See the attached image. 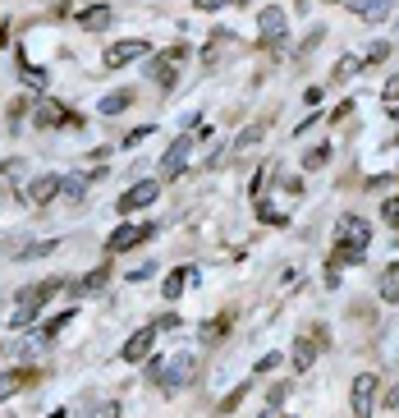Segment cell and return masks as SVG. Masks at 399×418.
<instances>
[{"label": "cell", "mask_w": 399, "mask_h": 418, "mask_svg": "<svg viewBox=\"0 0 399 418\" xmlns=\"http://www.w3.org/2000/svg\"><path fill=\"white\" fill-rule=\"evenodd\" d=\"M367 239H372V226L363 216H339L335 221V253H330V267H354V262H367Z\"/></svg>", "instance_id": "obj_1"}, {"label": "cell", "mask_w": 399, "mask_h": 418, "mask_svg": "<svg viewBox=\"0 0 399 418\" xmlns=\"http://www.w3.org/2000/svg\"><path fill=\"white\" fill-rule=\"evenodd\" d=\"M198 354H189V349H179V354H170V358H152L147 363V377L161 386L165 395H179L184 386H193L198 382Z\"/></svg>", "instance_id": "obj_2"}, {"label": "cell", "mask_w": 399, "mask_h": 418, "mask_svg": "<svg viewBox=\"0 0 399 418\" xmlns=\"http://www.w3.org/2000/svg\"><path fill=\"white\" fill-rule=\"evenodd\" d=\"M64 290V280H42V285H28V290H18V308H14V331H23V326H33L37 322V313H42L46 304H51L55 295Z\"/></svg>", "instance_id": "obj_3"}, {"label": "cell", "mask_w": 399, "mask_h": 418, "mask_svg": "<svg viewBox=\"0 0 399 418\" xmlns=\"http://www.w3.org/2000/svg\"><path fill=\"white\" fill-rule=\"evenodd\" d=\"M189 60V46H170V51H157V55H147V74H152V83L157 87H165L170 92L174 83H179V65Z\"/></svg>", "instance_id": "obj_4"}, {"label": "cell", "mask_w": 399, "mask_h": 418, "mask_svg": "<svg viewBox=\"0 0 399 418\" xmlns=\"http://www.w3.org/2000/svg\"><path fill=\"white\" fill-rule=\"evenodd\" d=\"M376 391H381V377L376 373H358L354 386H349V400H354V418H372Z\"/></svg>", "instance_id": "obj_5"}, {"label": "cell", "mask_w": 399, "mask_h": 418, "mask_svg": "<svg viewBox=\"0 0 399 418\" xmlns=\"http://www.w3.org/2000/svg\"><path fill=\"white\" fill-rule=\"evenodd\" d=\"M33 124L37 129H60V124H74V129H79L83 120L60 101H33Z\"/></svg>", "instance_id": "obj_6"}, {"label": "cell", "mask_w": 399, "mask_h": 418, "mask_svg": "<svg viewBox=\"0 0 399 418\" xmlns=\"http://www.w3.org/2000/svg\"><path fill=\"white\" fill-rule=\"evenodd\" d=\"M285 33H289L285 9H280V5H266V9L257 14V37H262V46H280V42H285Z\"/></svg>", "instance_id": "obj_7"}, {"label": "cell", "mask_w": 399, "mask_h": 418, "mask_svg": "<svg viewBox=\"0 0 399 418\" xmlns=\"http://www.w3.org/2000/svg\"><path fill=\"white\" fill-rule=\"evenodd\" d=\"M157 322H147V326H138V331H133L129 340H124V349H120V358L124 363H147L152 358V345H157Z\"/></svg>", "instance_id": "obj_8"}, {"label": "cell", "mask_w": 399, "mask_h": 418, "mask_svg": "<svg viewBox=\"0 0 399 418\" xmlns=\"http://www.w3.org/2000/svg\"><path fill=\"white\" fill-rule=\"evenodd\" d=\"M152 239V226H138V221H124V226L111 230V239H106V248L111 253H124V248H138Z\"/></svg>", "instance_id": "obj_9"}, {"label": "cell", "mask_w": 399, "mask_h": 418, "mask_svg": "<svg viewBox=\"0 0 399 418\" xmlns=\"http://www.w3.org/2000/svg\"><path fill=\"white\" fill-rule=\"evenodd\" d=\"M152 55V46L147 42H138V37H129V42H115V46H106V65L111 70H124V65H133V60H147Z\"/></svg>", "instance_id": "obj_10"}, {"label": "cell", "mask_w": 399, "mask_h": 418, "mask_svg": "<svg viewBox=\"0 0 399 418\" xmlns=\"http://www.w3.org/2000/svg\"><path fill=\"white\" fill-rule=\"evenodd\" d=\"M157 193H161V180H138L129 193H120V202H115V207H120V211H142V207H152V202H157Z\"/></svg>", "instance_id": "obj_11"}, {"label": "cell", "mask_w": 399, "mask_h": 418, "mask_svg": "<svg viewBox=\"0 0 399 418\" xmlns=\"http://www.w3.org/2000/svg\"><path fill=\"white\" fill-rule=\"evenodd\" d=\"M23 198L33 202L37 211H42V207H51V202L60 198V175H37V180L23 189Z\"/></svg>", "instance_id": "obj_12"}, {"label": "cell", "mask_w": 399, "mask_h": 418, "mask_svg": "<svg viewBox=\"0 0 399 418\" xmlns=\"http://www.w3.org/2000/svg\"><path fill=\"white\" fill-rule=\"evenodd\" d=\"M189 152H193V138H189V133H179V138L170 143V152L161 157V175H165V180H174V175L189 166Z\"/></svg>", "instance_id": "obj_13"}, {"label": "cell", "mask_w": 399, "mask_h": 418, "mask_svg": "<svg viewBox=\"0 0 399 418\" xmlns=\"http://www.w3.org/2000/svg\"><path fill=\"white\" fill-rule=\"evenodd\" d=\"M74 23L87 28V33H101V28L115 23V9H111V5H87V9H79V14H74Z\"/></svg>", "instance_id": "obj_14"}, {"label": "cell", "mask_w": 399, "mask_h": 418, "mask_svg": "<svg viewBox=\"0 0 399 418\" xmlns=\"http://www.w3.org/2000/svg\"><path fill=\"white\" fill-rule=\"evenodd\" d=\"M193 285H198V267H174L170 276H165L161 295H165V299H179L184 290H193Z\"/></svg>", "instance_id": "obj_15"}, {"label": "cell", "mask_w": 399, "mask_h": 418, "mask_svg": "<svg viewBox=\"0 0 399 418\" xmlns=\"http://www.w3.org/2000/svg\"><path fill=\"white\" fill-rule=\"evenodd\" d=\"M289 363H294V373H308L317 363V336H298L294 349H289Z\"/></svg>", "instance_id": "obj_16"}, {"label": "cell", "mask_w": 399, "mask_h": 418, "mask_svg": "<svg viewBox=\"0 0 399 418\" xmlns=\"http://www.w3.org/2000/svg\"><path fill=\"white\" fill-rule=\"evenodd\" d=\"M349 9H354L363 23H381V18L395 9V0H349Z\"/></svg>", "instance_id": "obj_17"}, {"label": "cell", "mask_w": 399, "mask_h": 418, "mask_svg": "<svg viewBox=\"0 0 399 418\" xmlns=\"http://www.w3.org/2000/svg\"><path fill=\"white\" fill-rule=\"evenodd\" d=\"M230 322H235L230 313H220V317H207V322H202V331H198V340H202V345H220V340L230 336Z\"/></svg>", "instance_id": "obj_18"}, {"label": "cell", "mask_w": 399, "mask_h": 418, "mask_svg": "<svg viewBox=\"0 0 399 418\" xmlns=\"http://www.w3.org/2000/svg\"><path fill=\"white\" fill-rule=\"evenodd\" d=\"M33 377H37L33 368H9V373H0V400H9L14 391H23Z\"/></svg>", "instance_id": "obj_19"}, {"label": "cell", "mask_w": 399, "mask_h": 418, "mask_svg": "<svg viewBox=\"0 0 399 418\" xmlns=\"http://www.w3.org/2000/svg\"><path fill=\"white\" fill-rule=\"evenodd\" d=\"M266 129H271V120H257V124H248V129L239 133V143H235V157H248V152L257 148L262 138H266Z\"/></svg>", "instance_id": "obj_20"}, {"label": "cell", "mask_w": 399, "mask_h": 418, "mask_svg": "<svg viewBox=\"0 0 399 418\" xmlns=\"http://www.w3.org/2000/svg\"><path fill=\"white\" fill-rule=\"evenodd\" d=\"M129 106H133V92H129V87H120V92H106V97H101V115H124Z\"/></svg>", "instance_id": "obj_21"}, {"label": "cell", "mask_w": 399, "mask_h": 418, "mask_svg": "<svg viewBox=\"0 0 399 418\" xmlns=\"http://www.w3.org/2000/svg\"><path fill=\"white\" fill-rule=\"evenodd\" d=\"M106 280H111V267H96V271H87V276L79 280V290L83 295H96V290H106Z\"/></svg>", "instance_id": "obj_22"}, {"label": "cell", "mask_w": 399, "mask_h": 418, "mask_svg": "<svg viewBox=\"0 0 399 418\" xmlns=\"http://www.w3.org/2000/svg\"><path fill=\"white\" fill-rule=\"evenodd\" d=\"M55 248H60V239H42V244H28V248H18V262H28V258H51Z\"/></svg>", "instance_id": "obj_23"}, {"label": "cell", "mask_w": 399, "mask_h": 418, "mask_svg": "<svg viewBox=\"0 0 399 418\" xmlns=\"http://www.w3.org/2000/svg\"><path fill=\"white\" fill-rule=\"evenodd\" d=\"M358 70H363V60H358V55H344V60L335 65V74H330V83H344V79H354Z\"/></svg>", "instance_id": "obj_24"}, {"label": "cell", "mask_w": 399, "mask_h": 418, "mask_svg": "<svg viewBox=\"0 0 399 418\" xmlns=\"http://www.w3.org/2000/svg\"><path fill=\"white\" fill-rule=\"evenodd\" d=\"M330 161V143H321V148H313V152H303V170H321Z\"/></svg>", "instance_id": "obj_25"}, {"label": "cell", "mask_w": 399, "mask_h": 418, "mask_svg": "<svg viewBox=\"0 0 399 418\" xmlns=\"http://www.w3.org/2000/svg\"><path fill=\"white\" fill-rule=\"evenodd\" d=\"M220 46H230V33H216V37H211V42H207V51H202V65H216Z\"/></svg>", "instance_id": "obj_26"}, {"label": "cell", "mask_w": 399, "mask_h": 418, "mask_svg": "<svg viewBox=\"0 0 399 418\" xmlns=\"http://www.w3.org/2000/svg\"><path fill=\"white\" fill-rule=\"evenodd\" d=\"M87 418H120V400H101L87 409Z\"/></svg>", "instance_id": "obj_27"}, {"label": "cell", "mask_w": 399, "mask_h": 418, "mask_svg": "<svg viewBox=\"0 0 399 418\" xmlns=\"http://www.w3.org/2000/svg\"><path fill=\"white\" fill-rule=\"evenodd\" d=\"M60 193L69 202H83V180H64V175H60Z\"/></svg>", "instance_id": "obj_28"}, {"label": "cell", "mask_w": 399, "mask_h": 418, "mask_svg": "<svg viewBox=\"0 0 399 418\" xmlns=\"http://www.w3.org/2000/svg\"><path fill=\"white\" fill-rule=\"evenodd\" d=\"M317 42H321V28H313V33H308V42H303V46H298V51H294V60H308Z\"/></svg>", "instance_id": "obj_29"}, {"label": "cell", "mask_w": 399, "mask_h": 418, "mask_svg": "<svg viewBox=\"0 0 399 418\" xmlns=\"http://www.w3.org/2000/svg\"><path fill=\"white\" fill-rule=\"evenodd\" d=\"M23 170H28L23 161H5V166H0V175H5L9 184H18V180H23Z\"/></svg>", "instance_id": "obj_30"}, {"label": "cell", "mask_w": 399, "mask_h": 418, "mask_svg": "<svg viewBox=\"0 0 399 418\" xmlns=\"http://www.w3.org/2000/svg\"><path fill=\"white\" fill-rule=\"evenodd\" d=\"M381 299H386V304H399V276H386V285H381Z\"/></svg>", "instance_id": "obj_31"}, {"label": "cell", "mask_w": 399, "mask_h": 418, "mask_svg": "<svg viewBox=\"0 0 399 418\" xmlns=\"http://www.w3.org/2000/svg\"><path fill=\"white\" fill-rule=\"evenodd\" d=\"M381 97H386V106H399V74H395V79H386Z\"/></svg>", "instance_id": "obj_32"}, {"label": "cell", "mask_w": 399, "mask_h": 418, "mask_svg": "<svg viewBox=\"0 0 399 418\" xmlns=\"http://www.w3.org/2000/svg\"><path fill=\"white\" fill-rule=\"evenodd\" d=\"M257 216L266 221V226H285V211H276V207H257Z\"/></svg>", "instance_id": "obj_33"}, {"label": "cell", "mask_w": 399, "mask_h": 418, "mask_svg": "<svg viewBox=\"0 0 399 418\" xmlns=\"http://www.w3.org/2000/svg\"><path fill=\"white\" fill-rule=\"evenodd\" d=\"M285 395H289V386H285V382H280V386H271L266 405H271V409H280V405H285Z\"/></svg>", "instance_id": "obj_34"}, {"label": "cell", "mask_w": 399, "mask_h": 418, "mask_svg": "<svg viewBox=\"0 0 399 418\" xmlns=\"http://www.w3.org/2000/svg\"><path fill=\"white\" fill-rule=\"evenodd\" d=\"M74 322V313H60V317H51V322H46V331L42 336H55V331H60V326H69Z\"/></svg>", "instance_id": "obj_35"}, {"label": "cell", "mask_w": 399, "mask_h": 418, "mask_svg": "<svg viewBox=\"0 0 399 418\" xmlns=\"http://www.w3.org/2000/svg\"><path fill=\"white\" fill-rule=\"evenodd\" d=\"M18 74H23V83H33V87H42V83H46V74H42V70H33V65H23Z\"/></svg>", "instance_id": "obj_36"}, {"label": "cell", "mask_w": 399, "mask_h": 418, "mask_svg": "<svg viewBox=\"0 0 399 418\" xmlns=\"http://www.w3.org/2000/svg\"><path fill=\"white\" fill-rule=\"evenodd\" d=\"M243 395H248V391H243V386H239V391H235V395H225V405H220V414H235V409H239V405H243Z\"/></svg>", "instance_id": "obj_37"}, {"label": "cell", "mask_w": 399, "mask_h": 418, "mask_svg": "<svg viewBox=\"0 0 399 418\" xmlns=\"http://www.w3.org/2000/svg\"><path fill=\"white\" fill-rule=\"evenodd\" d=\"M193 5L207 14V9H225V5H243V0H193Z\"/></svg>", "instance_id": "obj_38"}, {"label": "cell", "mask_w": 399, "mask_h": 418, "mask_svg": "<svg viewBox=\"0 0 399 418\" xmlns=\"http://www.w3.org/2000/svg\"><path fill=\"white\" fill-rule=\"evenodd\" d=\"M386 55H390V46H386V42H372V46H367V60H386Z\"/></svg>", "instance_id": "obj_39"}, {"label": "cell", "mask_w": 399, "mask_h": 418, "mask_svg": "<svg viewBox=\"0 0 399 418\" xmlns=\"http://www.w3.org/2000/svg\"><path fill=\"white\" fill-rule=\"evenodd\" d=\"M349 111H354V101H339L335 111H330V124H339V120H349Z\"/></svg>", "instance_id": "obj_40"}, {"label": "cell", "mask_w": 399, "mask_h": 418, "mask_svg": "<svg viewBox=\"0 0 399 418\" xmlns=\"http://www.w3.org/2000/svg\"><path fill=\"white\" fill-rule=\"evenodd\" d=\"M142 138H152V124H147V129H133V133H129V138H124V148H138V143H142Z\"/></svg>", "instance_id": "obj_41"}, {"label": "cell", "mask_w": 399, "mask_h": 418, "mask_svg": "<svg viewBox=\"0 0 399 418\" xmlns=\"http://www.w3.org/2000/svg\"><path fill=\"white\" fill-rule=\"evenodd\" d=\"M381 211H386V221H390V226H399V198H390Z\"/></svg>", "instance_id": "obj_42"}, {"label": "cell", "mask_w": 399, "mask_h": 418, "mask_svg": "<svg viewBox=\"0 0 399 418\" xmlns=\"http://www.w3.org/2000/svg\"><path fill=\"white\" fill-rule=\"evenodd\" d=\"M174 326H179V317H174V313H165V317H157V331H174Z\"/></svg>", "instance_id": "obj_43"}, {"label": "cell", "mask_w": 399, "mask_h": 418, "mask_svg": "<svg viewBox=\"0 0 399 418\" xmlns=\"http://www.w3.org/2000/svg\"><path fill=\"white\" fill-rule=\"evenodd\" d=\"M276 363H280V354H266V358H257V373H271Z\"/></svg>", "instance_id": "obj_44"}, {"label": "cell", "mask_w": 399, "mask_h": 418, "mask_svg": "<svg viewBox=\"0 0 399 418\" xmlns=\"http://www.w3.org/2000/svg\"><path fill=\"white\" fill-rule=\"evenodd\" d=\"M386 405H390V409H399V386H390V391H386Z\"/></svg>", "instance_id": "obj_45"}, {"label": "cell", "mask_w": 399, "mask_h": 418, "mask_svg": "<svg viewBox=\"0 0 399 418\" xmlns=\"http://www.w3.org/2000/svg\"><path fill=\"white\" fill-rule=\"evenodd\" d=\"M9 42V33H5V23H0V46H5Z\"/></svg>", "instance_id": "obj_46"}, {"label": "cell", "mask_w": 399, "mask_h": 418, "mask_svg": "<svg viewBox=\"0 0 399 418\" xmlns=\"http://www.w3.org/2000/svg\"><path fill=\"white\" fill-rule=\"evenodd\" d=\"M330 5H349V0H330Z\"/></svg>", "instance_id": "obj_47"}, {"label": "cell", "mask_w": 399, "mask_h": 418, "mask_svg": "<svg viewBox=\"0 0 399 418\" xmlns=\"http://www.w3.org/2000/svg\"><path fill=\"white\" fill-rule=\"evenodd\" d=\"M395 180H399V170H395Z\"/></svg>", "instance_id": "obj_48"}]
</instances>
